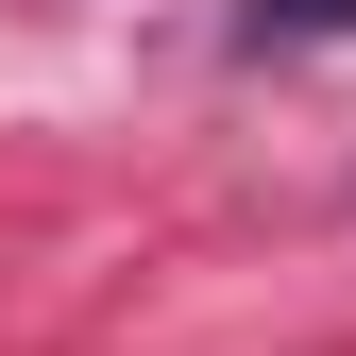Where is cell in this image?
Returning <instances> with one entry per match:
<instances>
[{"label": "cell", "mask_w": 356, "mask_h": 356, "mask_svg": "<svg viewBox=\"0 0 356 356\" xmlns=\"http://www.w3.org/2000/svg\"><path fill=\"white\" fill-rule=\"evenodd\" d=\"M323 34H356V0H238V51H323Z\"/></svg>", "instance_id": "cell-1"}]
</instances>
